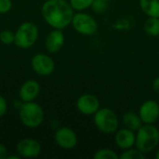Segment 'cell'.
<instances>
[{
	"instance_id": "11",
	"label": "cell",
	"mask_w": 159,
	"mask_h": 159,
	"mask_svg": "<svg viewBox=\"0 0 159 159\" xmlns=\"http://www.w3.org/2000/svg\"><path fill=\"white\" fill-rule=\"evenodd\" d=\"M17 151L23 157L33 158L39 156L41 146L38 142L33 139H23L17 145Z\"/></svg>"
},
{
	"instance_id": "21",
	"label": "cell",
	"mask_w": 159,
	"mask_h": 159,
	"mask_svg": "<svg viewBox=\"0 0 159 159\" xmlns=\"http://www.w3.org/2000/svg\"><path fill=\"white\" fill-rule=\"evenodd\" d=\"M15 34L9 30H4L0 33V41L5 45H9L14 42Z\"/></svg>"
},
{
	"instance_id": "6",
	"label": "cell",
	"mask_w": 159,
	"mask_h": 159,
	"mask_svg": "<svg viewBox=\"0 0 159 159\" xmlns=\"http://www.w3.org/2000/svg\"><path fill=\"white\" fill-rule=\"evenodd\" d=\"M72 25L77 33L84 35H92L98 29L96 20L90 15L82 12L74 15Z\"/></svg>"
},
{
	"instance_id": "25",
	"label": "cell",
	"mask_w": 159,
	"mask_h": 159,
	"mask_svg": "<svg viewBox=\"0 0 159 159\" xmlns=\"http://www.w3.org/2000/svg\"><path fill=\"white\" fill-rule=\"evenodd\" d=\"M7 157V150L5 145L0 144V159H5Z\"/></svg>"
},
{
	"instance_id": "27",
	"label": "cell",
	"mask_w": 159,
	"mask_h": 159,
	"mask_svg": "<svg viewBox=\"0 0 159 159\" xmlns=\"http://www.w3.org/2000/svg\"><path fill=\"white\" fill-rule=\"evenodd\" d=\"M7 158H8V159H20V157H16V156H11V157H7Z\"/></svg>"
},
{
	"instance_id": "22",
	"label": "cell",
	"mask_w": 159,
	"mask_h": 159,
	"mask_svg": "<svg viewBox=\"0 0 159 159\" xmlns=\"http://www.w3.org/2000/svg\"><path fill=\"white\" fill-rule=\"evenodd\" d=\"M93 10L95 12H98V13H102L104 12L107 7H108V5H107V2L106 1H103V0H94L92 5H91Z\"/></svg>"
},
{
	"instance_id": "10",
	"label": "cell",
	"mask_w": 159,
	"mask_h": 159,
	"mask_svg": "<svg viewBox=\"0 0 159 159\" xmlns=\"http://www.w3.org/2000/svg\"><path fill=\"white\" fill-rule=\"evenodd\" d=\"M55 142L63 149H72L77 143V137L73 129L69 128H61L55 133Z\"/></svg>"
},
{
	"instance_id": "17",
	"label": "cell",
	"mask_w": 159,
	"mask_h": 159,
	"mask_svg": "<svg viewBox=\"0 0 159 159\" xmlns=\"http://www.w3.org/2000/svg\"><path fill=\"white\" fill-rule=\"evenodd\" d=\"M144 31L151 36L159 35V18L150 17L144 23Z\"/></svg>"
},
{
	"instance_id": "3",
	"label": "cell",
	"mask_w": 159,
	"mask_h": 159,
	"mask_svg": "<svg viewBox=\"0 0 159 159\" xmlns=\"http://www.w3.org/2000/svg\"><path fill=\"white\" fill-rule=\"evenodd\" d=\"M19 115L21 123L29 128L38 127L44 120L42 107L33 102H26L21 104L19 109Z\"/></svg>"
},
{
	"instance_id": "8",
	"label": "cell",
	"mask_w": 159,
	"mask_h": 159,
	"mask_svg": "<svg viewBox=\"0 0 159 159\" xmlns=\"http://www.w3.org/2000/svg\"><path fill=\"white\" fill-rule=\"evenodd\" d=\"M139 116L143 124H154L159 117V104L152 100L144 102L140 107Z\"/></svg>"
},
{
	"instance_id": "1",
	"label": "cell",
	"mask_w": 159,
	"mask_h": 159,
	"mask_svg": "<svg viewBox=\"0 0 159 159\" xmlns=\"http://www.w3.org/2000/svg\"><path fill=\"white\" fill-rule=\"evenodd\" d=\"M74 8L65 0H47L42 7L44 20L55 29H64L74 17Z\"/></svg>"
},
{
	"instance_id": "9",
	"label": "cell",
	"mask_w": 159,
	"mask_h": 159,
	"mask_svg": "<svg viewBox=\"0 0 159 159\" xmlns=\"http://www.w3.org/2000/svg\"><path fill=\"white\" fill-rule=\"evenodd\" d=\"M78 111L84 115H94L100 109V102L92 94H84L80 96L76 102Z\"/></svg>"
},
{
	"instance_id": "24",
	"label": "cell",
	"mask_w": 159,
	"mask_h": 159,
	"mask_svg": "<svg viewBox=\"0 0 159 159\" xmlns=\"http://www.w3.org/2000/svg\"><path fill=\"white\" fill-rule=\"evenodd\" d=\"M7 112V102L4 99V97H2L0 95V117H2Z\"/></svg>"
},
{
	"instance_id": "4",
	"label": "cell",
	"mask_w": 159,
	"mask_h": 159,
	"mask_svg": "<svg viewBox=\"0 0 159 159\" xmlns=\"http://www.w3.org/2000/svg\"><path fill=\"white\" fill-rule=\"evenodd\" d=\"M94 123L100 131L105 134H111L117 130L119 121L113 110L109 108H100L94 114Z\"/></svg>"
},
{
	"instance_id": "13",
	"label": "cell",
	"mask_w": 159,
	"mask_h": 159,
	"mask_svg": "<svg viewBox=\"0 0 159 159\" xmlns=\"http://www.w3.org/2000/svg\"><path fill=\"white\" fill-rule=\"evenodd\" d=\"M63 44L64 34L59 29H55L54 31L50 32L46 39V48L49 53L58 52L62 48Z\"/></svg>"
},
{
	"instance_id": "23",
	"label": "cell",
	"mask_w": 159,
	"mask_h": 159,
	"mask_svg": "<svg viewBox=\"0 0 159 159\" xmlns=\"http://www.w3.org/2000/svg\"><path fill=\"white\" fill-rule=\"evenodd\" d=\"M11 7L12 3L10 0H0V14L8 12Z\"/></svg>"
},
{
	"instance_id": "2",
	"label": "cell",
	"mask_w": 159,
	"mask_h": 159,
	"mask_svg": "<svg viewBox=\"0 0 159 159\" xmlns=\"http://www.w3.org/2000/svg\"><path fill=\"white\" fill-rule=\"evenodd\" d=\"M159 143V130L153 124H144L138 130L135 145L138 150L149 153Z\"/></svg>"
},
{
	"instance_id": "28",
	"label": "cell",
	"mask_w": 159,
	"mask_h": 159,
	"mask_svg": "<svg viewBox=\"0 0 159 159\" xmlns=\"http://www.w3.org/2000/svg\"><path fill=\"white\" fill-rule=\"evenodd\" d=\"M156 158L159 159V149H158V150H157V154H156Z\"/></svg>"
},
{
	"instance_id": "12",
	"label": "cell",
	"mask_w": 159,
	"mask_h": 159,
	"mask_svg": "<svg viewBox=\"0 0 159 159\" xmlns=\"http://www.w3.org/2000/svg\"><path fill=\"white\" fill-rule=\"evenodd\" d=\"M115 142L120 149L123 150L130 149L135 145L136 135L134 134V131L127 128L122 129L116 132L115 137Z\"/></svg>"
},
{
	"instance_id": "29",
	"label": "cell",
	"mask_w": 159,
	"mask_h": 159,
	"mask_svg": "<svg viewBox=\"0 0 159 159\" xmlns=\"http://www.w3.org/2000/svg\"><path fill=\"white\" fill-rule=\"evenodd\" d=\"M103 1H106V2H109V1H111V0H103Z\"/></svg>"
},
{
	"instance_id": "15",
	"label": "cell",
	"mask_w": 159,
	"mask_h": 159,
	"mask_svg": "<svg viewBox=\"0 0 159 159\" xmlns=\"http://www.w3.org/2000/svg\"><path fill=\"white\" fill-rule=\"evenodd\" d=\"M123 123L127 129L132 131H137L143 126V121L140 116L133 112H128L123 116Z\"/></svg>"
},
{
	"instance_id": "26",
	"label": "cell",
	"mask_w": 159,
	"mask_h": 159,
	"mask_svg": "<svg viewBox=\"0 0 159 159\" xmlns=\"http://www.w3.org/2000/svg\"><path fill=\"white\" fill-rule=\"evenodd\" d=\"M153 88L156 90V92H157L159 94V77H157V79H155V81L153 83Z\"/></svg>"
},
{
	"instance_id": "19",
	"label": "cell",
	"mask_w": 159,
	"mask_h": 159,
	"mask_svg": "<svg viewBox=\"0 0 159 159\" xmlns=\"http://www.w3.org/2000/svg\"><path fill=\"white\" fill-rule=\"evenodd\" d=\"M119 158L121 159H143L144 158V155L143 152H141L140 150H133V149H127L123 154H121V156L119 157Z\"/></svg>"
},
{
	"instance_id": "18",
	"label": "cell",
	"mask_w": 159,
	"mask_h": 159,
	"mask_svg": "<svg viewBox=\"0 0 159 159\" xmlns=\"http://www.w3.org/2000/svg\"><path fill=\"white\" fill-rule=\"evenodd\" d=\"M93 157L94 159H119L117 154L111 149H101L94 154Z\"/></svg>"
},
{
	"instance_id": "5",
	"label": "cell",
	"mask_w": 159,
	"mask_h": 159,
	"mask_svg": "<svg viewBox=\"0 0 159 159\" xmlns=\"http://www.w3.org/2000/svg\"><path fill=\"white\" fill-rule=\"evenodd\" d=\"M38 37L37 26L30 21L22 23L15 33L14 43L21 48H28L32 47Z\"/></svg>"
},
{
	"instance_id": "20",
	"label": "cell",
	"mask_w": 159,
	"mask_h": 159,
	"mask_svg": "<svg viewBox=\"0 0 159 159\" xmlns=\"http://www.w3.org/2000/svg\"><path fill=\"white\" fill-rule=\"evenodd\" d=\"M94 0H70V5L75 10H84L91 7Z\"/></svg>"
},
{
	"instance_id": "16",
	"label": "cell",
	"mask_w": 159,
	"mask_h": 159,
	"mask_svg": "<svg viewBox=\"0 0 159 159\" xmlns=\"http://www.w3.org/2000/svg\"><path fill=\"white\" fill-rule=\"evenodd\" d=\"M140 6L147 16L159 18V0H140Z\"/></svg>"
},
{
	"instance_id": "14",
	"label": "cell",
	"mask_w": 159,
	"mask_h": 159,
	"mask_svg": "<svg viewBox=\"0 0 159 159\" xmlns=\"http://www.w3.org/2000/svg\"><path fill=\"white\" fill-rule=\"evenodd\" d=\"M40 87L39 84L34 80L26 81L20 88L19 95L20 98L24 102H33L39 94Z\"/></svg>"
},
{
	"instance_id": "7",
	"label": "cell",
	"mask_w": 159,
	"mask_h": 159,
	"mask_svg": "<svg viewBox=\"0 0 159 159\" xmlns=\"http://www.w3.org/2000/svg\"><path fill=\"white\" fill-rule=\"evenodd\" d=\"M32 67L36 74L40 75H48L53 73L55 64L49 56L40 53L33 57Z\"/></svg>"
}]
</instances>
